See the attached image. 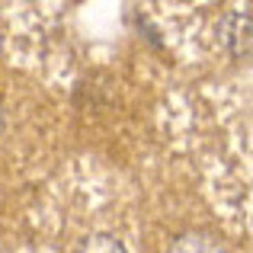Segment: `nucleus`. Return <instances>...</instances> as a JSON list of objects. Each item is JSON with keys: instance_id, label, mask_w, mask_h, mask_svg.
<instances>
[{"instance_id": "nucleus-4", "label": "nucleus", "mask_w": 253, "mask_h": 253, "mask_svg": "<svg viewBox=\"0 0 253 253\" xmlns=\"http://www.w3.org/2000/svg\"><path fill=\"white\" fill-rule=\"evenodd\" d=\"M0 125H3V109H0Z\"/></svg>"}, {"instance_id": "nucleus-1", "label": "nucleus", "mask_w": 253, "mask_h": 253, "mask_svg": "<svg viewBox=\"0 0 253 253\" xmlns=\"http://www.w3.org/2000/svg\"><path fill=\"white\" fill-rule=\"evenodd\" d=\"M250 29H253L250 3L234 6V10L224 13V19H221V42L228 45V51L234 58H247L250 55Z\"/></svg>"}, {"instance_id": "nucleus-3", "label": "nucleus", "mask_w": 253, "mask_h": 253, "mask_svg": "<svg viewBox=\"0 0 253 253\" xmlns=\"http://www.w3.org/2000/svg\"><path fill=\"white\" fill-rule=\"evenodd\" d=\"M77 253H125V247H122V241H116L109 234H93L81 244Z\"/></svg>"}, {"instance_id": "nucleus-2", "label": "nucleus", "mask_w": 253, "mask_h": 253, "mask_svg": "<svg viewBox=\"0 0 253 253\" xmlns=\"http://www.w3.org/2000/svg\"><path fill=\"white\" fill-rule=\"evenodd\" d=\"M170 253H224V247L209 234H183L170 247Z\"/></svg>"}]
</instances>
